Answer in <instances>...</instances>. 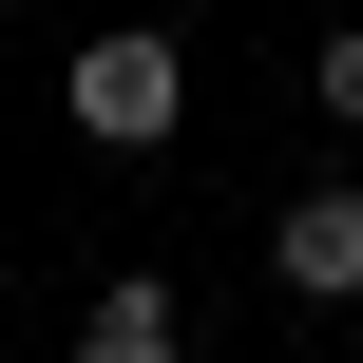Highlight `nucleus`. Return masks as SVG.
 Listing matches in <instances>:
<instances>
[{
	"label": "nucleus",
	"instance_id": "obj_1",
	"mask_svg": "<svg viewBox=\"0 0 363 363\" xmlns=\"http://www.w3.org/2000/svg\"><path fill=\"white\" fill-rule=\"evenodd\" d=\"M57 115H77L96 153H153V134L191 115V57H172L153 19H115V38H77V57H57Z\"/></svg>",
	"mask_w": 363,
	"mask_h": 363
},
{
	"label": "nucleus",
	"instance_id": "obj_2",
	"mask_svg": "<svg viewBox=\"0 0 363 363\" xmlns=\"http://www.w3.org/2000/svg\"><path fill=\"white\" fill-rule=\"evenodd\" d=\"M268 287H287V306H363V172L287 191V230H268Z\"/></svg>",
	"mask_w": 363,
	"mask_h": 363
},
{
	"label": "nucleus",
	"instance_id": "obj_3",
	"mask_svg": "<svg viewBox=\"0 0 363 363\" xmlns=\"http://www.w3.org/2000/svg\"><path fill=\"white\" fill-rule=\"evenodd\" d=\"M77 363H191V325H172V287L134 268V287H96V325H77Z\"/></svg>",
	"mask_w": 363,
	"mask_h": 363
},
{
	"label": "nucleus",
	"instance_id": "obj_4",
	"mask_svg": "<svg viewBox=\"0 0 363 363\" xmlns=\"http://www.w3.org/2000/svg\"><path fill=\"white\" fill-rule=\"evenodd\" d=\"M306 96H325V115L363 134V38H325V57H306Z\"/></svg>",
	"mask_w": 363,
	"mask_h": 363
}]
</instances>
